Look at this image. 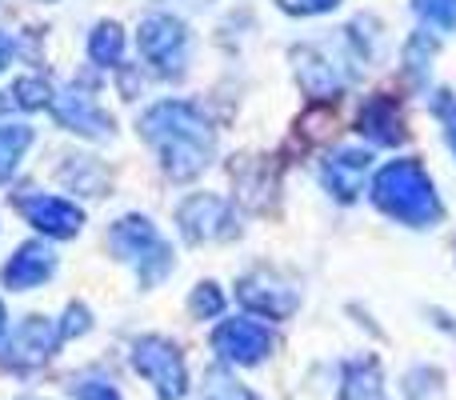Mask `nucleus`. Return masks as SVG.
<instances>
[{
	"label": "nucleus",
	"mask_w": 456,
	"mask_h": 400,
	"mask_svg": "<svg viewBox=\"0 0 456 400\" xmlns=\"http://www.w3.org/2000/svg\"><path fill=\"white\" fill-rule=\"evenodd\" d=\"M32 144V128L28 125H0V184L16 173L20 157Z\"/></svg>",
	"instance_id": "6ab92c4d"
},
{
	"label": "nucleus",
	"mask_w": 456,
	"mask_h": 400,
	"mask_svg": "<svg viewBox=\"0 0 456 400\" xmlns=\"http://www.w3.org/2000/svg\"><path fill=\"white\" fill-rule=\"evenodd\" d=\"M369 197L385 216L401 220V224H409V228H428L444 216L436 184L428 181L420 160H388V165L372 176Z\"/></svg>",
	"instance_id": "f03ea898"
},
{
	"label": "nucleus",
	"mask_w": 456,
	"mask_h": 400,
	"mask_svg": "<svg viewBox=\"0 0 456 400\" xmlns=\"http://www.w3.org/2000/svg\"><path fill=\"white\" fill-rule=\"evenodd\" d=\"M292 61H297L300 85H305V93L313 96V101H332V96H340V88H345V72H340L337 61H329L321 48H297Z\"/></svg>",
	"instance_id": "4468645a"
},
{
	"label": "nucleus",
	"mask_w": 456,
	"mask_h": 400,
	"mask_svg": "<svg viewBox=\"0 0 456 400\" xmlns=\"http://www.w3.org/2000/svg\"><path fill=\"white\" fill-rule=\"evenodd\" d=\"M428 56H436V40H428L425 32H417V37L409 40V69H412V77H425Z\"/></svg>",
	"instance_id": "b1692460"
},
{
	"label": "nucleus",
	"mask_w": 456,
	"mask_h": 400,
	"mask_svg": "<svg viewBox=\"0 0 456 400\" xmlns=\"http://www.w3.org/2000/svg\"><path fill=\"white\" fill-rule=\"evenodd\" d=\"M208 400H256L244 385H236L224 369H208V388H205Z\"/></svg>",
	"instance_id": "5701e85b"
},
{
	"label": "nucleus",
	"mask_w": 456,
	"mask_h": 400,
	"mask_svg": "<svg viewBox=\"0 0 456 400\" xmlns=\"http://www.w3.org/2000/svg\"><path fill=\"white\" fill-rule=\"evenodd\" d=\"M236 300H240L248 313L268 316V321H284V316H292L300 305L292 281H284V276L273 273V268H252L248 276H240Z\"/></svg>",
	"instance_id": "0eeeda50"
},
{
	"label": "nucleus",
	"mask_w": 456,
	"mask_h": 400,
	"mask_svg": "<svg viewBox=\"0 0 456 400\" xmlns=\"http://www.w3.org/2000/svg\"><path fill=\"white\" fill-rule=\"evenodd\" d=\"M56 332H61V340H72V337H80V332H88V308L69 305V313H64V321L56 324Z\"/></svg>",
	"instance_id": "393cba45"
},
{
	"label": "nucleus",
	"mask_w": 456,
	"mask_h": 400,
	"mask_svg": "<svg viewBox=\"0 0 456 400\" xmlns=\"http://www.w3.org/2000/svg\"><path fill=\"white\" fill-rule=\"evenodd\" d=\"M213 348L224 364H240V369H252L260 364L268 353H273V332L260 321H248V316H232V321H221L213 329Z\"/></svg>",
	"instance_id": "6e6552de"
},
{
	"label": "nucleus",
	"mask_w": 456,
	"mask_h": 400,
	"mask_svg": "<svg viewBox=\"0 0 456 400\" xmlns=\"http://www.w3.org/2000/svg\"><path fill=\"white\" fill-rule=\"evenodd\" d=\"M340 400H385L380 393V364L377 361H353L345 369Z\"/></svg>",
	"instance_id": "f3484780"
},
{
	"label": "nucleus",
	"mask_w": 456,
	"mask_h": 400,
	"mask_svg": "<svg viewBox=\"0 0 456 400\" xmlns=\"http://www.w3.org/2000/svg\"><path fill=\"white\" fill-rule=\"evenodd\" d=\"M189 308H192V316H197V321H213V316H221V308H224V292H221V284L200 281L197 289H192Z\"/></svg>",
	"instance_id": "412c9836"
},
{
	"label": "nucleus",
	"mask_w": 456,
	"mask_h": 400,
	"mask_svg": "<svg viewBox=\"0 0 456 400\" xmlns=\"http://www.w3.org/2000/svg\"><path fill=\"white\" fill-rule=\"evenodd\" d=\"M133 369L157 388L160 400H181L189 393V369L181 348L168 337H141L133 345Z\"/></svg>",
	"instance_id": "20e7f679"
},
{
	"label": "nucleus",
	"mask_w": 456,
	"mask_h": 400,
	"mask_svg": "<svg viewBox=\"0 0 456 400\" xmlns=\"http://www.w3.org/2000/svg\"><path fill=\"white\" fill-rule=\"evenodd\" d=\"M88 56L101 69H117L120 56H125V29L112 20H101L93 29V37H88Z\"/></svg>",
	"instance_id": "a211bd4d"
},
{
	"label": "nucleus",
	"mask_w": 456,
	"mask_h": 400,
	"mask_svg": "<svg viewBox=\"0 0 456 400\" xmlns=\"http://www.w3.org/2000/svg\"><path fill=\"white\" fill-rule=\"evenodd\" d=\"M141 136L157 149L173 181H197L216 149L213 125L189 101H160L141 117Z\"/></svg>",
	"instance_id": "f257e3e1"
},
{
	"label": "nucleus",
	"mask_w": 456,
	"mask_h": 400,
	"mask_svg": "<svg viewBox=\"0 0 456 400\" xmlns=\"http://www.w3.org/2000/svg\"><path fill=\"white\" fill-rule=\"evenodd\" d=\"M77 400H120V393L109 380H85V385L77 388Z\"/></svg>",
	"instance_id": "bb28decb"
},
{
	"label": "nucleus",
	"mask_w": 456,
	"mask_h": 400,
	"mask_svg": "<svg viewBox=\"0 0 456 400\" xmlns=\"http://www.w3.org/2000/svg\"><path fill=\"white\" fill-rule=\"evenodd\" d=\"M176 224H181V236L192 244L205 241H236L240 236V220L228 208L224 197H213V192H192L189 200L176 208Z\"/></svg>",
	"instance_id": "39448f33"
},
{
	"label": "nucleus",
	"mask_w": 456,
	"mask_h": 400,
	"mask_svg": "<svg viewBox=\"0 0 456 400\" xmlns=\"http://www.w3.org/2000/svg\"><path fill=\"white\" fill-rule=\"evenodd\" d=\"M53 85H48L45 77H20L12 85V101L20 104V109H48V104H53Z\"/></svg>",
	"instance_id": "aec40b11"
},
{
	"label": "nucleus",
	"mask_w": 456,
	"mask_h": 400,
	"mask_svg": "<svg viewBox=\"0 0 456 400\" xmlns=\"http://www.w3.org/2000/svg\"><path fill=\"white\" fill-rule=\"evenodd\" d=\"M361 133L369 136L372 144H385V149H393V144L404 141V120H401V104L393 101V96H372L369 104L361 109Z\"/></svg>",
	"instance_id": "2eb2a0df"
},
{
	"label": "nucleus",
	"mask_w": 456,
	"mask_h": 400,
	"mask_svg": "<svg viewBox=\"0 0 456 400\" xmlns=\"http://www.w3.org/2000/svg\"><path fill=\"white\" fill-rule=\"evenodd\" d=\"M141 53L160 77H176L189 61V29L168 12H152L141 20Z\"/></svg>",
	"instance_id": "423d86ee"
},
{
	"label": "nucleus",
	"mask_w": 456,
	"mask_h": 400,
	"mask_svg": "<svg viewBox=\"0 0 456 400\" xmlns=\"http://www.w3.org/2000/svg\"><path fill=\"white\" fill-rule=\"evenodd\" d=\"M61 184L77 192H93V197H104L109 189V168L93 157H64V168H61Z\"/></svg>",
	"instance_id": "dca6fc26"
},
{
	"label": "nucleus",
	"mask_w": 456,
	"mask_h": 400,
	"mask_svg": "<svg viewBox=\"0 0 456 400\" xmlns=\"http://www.w3.org/2000/svg\"><path fill=\"white\" fill-rule=\"evenodd\" d=\"M12 208L20 212L37 233L53 236V241H69V236H77L80 224H85V212L72 200L53 197V192H16Z\"/></svg>",
	"instance_id": "1a4fd4ad"
},
{
	"label": "nucleus",
	"mask_w": 456,
	"mask_h": 400,
	"mask_svg": "<svg viewBox=\"0 0 456 400\" xmlns=\"http://www.w3.org/2000/svg\"><path fill=\"white\" fill-rule=\"evenodd\" d=\"M369 168H372V152L369 149H340L321 165V181H324V189H329L332 197L348 204V200H356V192L364 189Z\"/></svg>",
	"instance_id": "f8f14e48"
},
{
	"label": "nucleus",
	"mask_w": 456,
	"mask_h": 400,
	"mask_svg": "<svg viewBox=\"0 0 456 400\" xmlns=\"http://www.w3.org/2000/svg\"><path fill=\"white\" fill-rule=\"evenodd\" d=\"M12 53H16L12 37H8V32H0V72L8 69V61H12Z\"/></svg>",
	"instance_id": "cd10ccee"
},
{
	"label": "nucleus",
	"mask_w": 456,
	"mask_h": 400,
	"mask_svg": "<svg viewBox=\"0 0 456 400\" xmlns=\"http://www.w3.org/2000/svg\"><path fill=\"white\" fill-rule=\"evenodd\" d=\"M0 332H4V305H0Z\"/></svg>",
	"instance_id": "c85d7f7f"
},
{
	"label": "nucleus",
	"mask_w": 456,
	"mask_h": 400,
	"mask_svg": "<svg viewBox=\"0 0 456 400\" xmlns=\"http://www.w3.org/2000/svg\"><path fill=\"white\" fill-rule=\"evenodd\" d=\"M412 8L433 29H444V32L456 29V0H412Z\"/></svg>",
	"instance_id": "4be33fe9"
},
{
	"label": "nucleus",
	"mask_w": 456,
	"mask_h": 400,
	"mask_svg": "<svg viewBox=\"0 0 456 400\" xmlns=\"http://www.w3.org/2000/svg\"><path fill=\"white\" fill-rule=\"evenodd\" d=\"M289 16H321V12H332L340 0H276Z\"/></svg>",
	"instance_id": "a878e982"
},
{
	"label": "nucleus",
	"mask_w": 456,
	"mask_h": 400,
	"mask_svg": "<svg viewBox=\"0 0 456 400\" xmlns=\"http://www.w3.org/2000/svg\"><path fill=\"white\" fill-rule=\"evenodd\" d=\"M53 273H56L53 249H48L45 241H28V244H20V249L8 257L0 281H4L12 292H28V289H40Z\"/></svg>",
	"instance_id": "ddd939ff"
},
{
	"label": "nucleus",
	"mask_w": 456,
	"mask_h": 400,
	"mask_svg": "<svg viewBox=\"0 0 456 400\" xmlns=\"http://www.w3.org/2000/svg\"><path fill=\"white\" fill-rule=\"evenodd\" d=\"M109 244L120 260H133L141 268V281L149 289L173 273V249L160 241L157 224L149 216H120L109 233Z\"/></svg>",
	"instance_id": "7ed1b4c3"
},
{
	"label": "nucleus",
	"mask_w": 456,
	"mask_h": 400,
	"mask_svg": "<svg viewBox=\"0 0 456 400\" xmlns=\"http://www.w3.org/2000/svg\"><path fill=\"white\" fill-rule=\"evenodd\" d=\"M56 340H61V332H56L53 321H45V316H24L20 329L4 340V348H0V361H4L8 369L32 372L56 353Z\"/></svg>",
	"instance_id": "9b49d317"
},
{
	"label": "nucleus",
	"mask_w": 456,
	"mask_h": 400,
	"mask_svg": "<svg viewBox=\"0 0 456 400\" xmlns=\"http://www.w3.org/2000/svg\"><path fill=\"white\" fill-rule=\"evenodd\" d=\"M48 109H53V117L77 136H88V141H109L112 136L109 112H104L101 104H96V96L88 93V88H80V85L61 88Z\"/></svg>",
	"instance_id": "9d476101"
}]
</instances>
